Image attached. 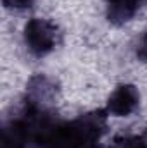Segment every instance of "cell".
<instances>
[{
    "label": "cell",
    "mask_w": 147,
    "mask_h": 148,
    "mask_svg": "<svg viewBox=\"0 0 147 148\" xmlns=\"http://www.w3.org/2000/svg\"><path fill=\"white\" fill-rule=\"evenodd\" d=\"M35 3H37V0H2L3 9L9 12H16V14L31 10L35 7Z\"/></svg>",
    "instance_id": "ba28073f"
},
{
    "label": "cell",
    "mask_w": 147,
    "mask_h": 148,
    "mask_svg": "<svg viewBox=\"0 0 147 148\" xmlns=\"http://www.w3.org/2000/svg\"><path fill=\"white\" fill-rule=\"evenodd\" d=\"M57 97H59L57 81L47 74H35L26 83L23 100L45 110H55Z\"/></svg>",
    "instance_id": "277c9868"
},
{
    "label": "cell",
    "mask_w": 147,
    "mask_h": 148,
    "mask_svg": "<svg viewBox=\"0 0 147 148\" xmlns=\"http://www.w3.org/2000/svg\"><path fill=\"white\" fill-rule=\"evenodd\" d=\"M139 107H140L139 90L130 83H123L112 90V93L106 102L104 110L107 112V115H112V117H128Z\"/></svg>",
    "instance_id": "5b68a950"
},
{
    "label": "cell",
    "mask_w": 147,
    "mask_h": 148,
    "mask_svg": "<svg viewBox=\"0 0 147 148\" xmlns=\"http://www.w3.org/2000/svg\"><path fill=\"white\" fill-rule=\"evenodd\" d=\"M54 121V110L35 107L21 98V105L3 121L2 148H33Z\"/></svg>",
    "instance_id": "7a4b0ae2"
},
{
    "label": "cell",
    "mask_w": 147,
    "mask_h": 148,
    "mask_svg": "<svg viewBox=\"0 0 147 148\" xmlns=\"http://www.w3.org/2000/svg\"><path fill=\"white\" fill-rule=\"evenodd\" d=\"M107 112L92 110L68 121H54L33 148H101L107 129Z\"/></svg>",
    "instance_id": "6da1fadb"
},
{
    "label": "cell",
    "mask_w": 147,
    "mask_h": 148,
    "mask_svg": "<svg viewBox=\"0 0 147 148\" xmlns=\"http://www.w3.org/2000/svg\"><path fill=\"white\" fill-rule=\"evenodd\" d=\"M144 136H146V140H147V129H146V133H144Z\"/></svg>",
    "instance_id": "30bf717a"
},
{
    "label": "cell",
    "mask_w": 147,
    "mask_h": 148,
    "mask_svg": "<svg viewBox=\"0 0 147 148\" xmlns=\"http://www.w3.org/2000/svg\"><path fill=\"white\" fill-rule=\"evenodd\" d=\"M107 148H147V140L144 134H118Z\"/></svg>",
    "instance_id": "52a82bcc"
},
{
    "label": "cell",
    "mask_w": 147,
    "mask_h": 148,
    "mask_svg": "<svg viewBox=\"0 0 147 148\" xmlns=\"http://www.w3.org/2000/svg\"><path fill=\"white\" fill-rule=\"evenodd\" d=\"M133 55L139 62L147 64V29L142 31L133 43Z\"/></svg>",
    "instance_id": "9c48e42d"
},
{
    "label": "cell",
    "mask_w": 147,
    "mask_h": 148,
    "mask_svg": "<svg viewBox=\"0 0 147 148\" xmlns=\"http://www.w3.org/2000/svg\"><path fill=\"white\" fill-rule=\"evenodd\" d=\"M106 17L114 26H123L130 23L139 10L147 7V0H106Z\"/></svg>",
    "instance_id": "8992f818"
},
{
    "label": "cell",
    "mask_w": 147,
    "mask_h": 148,
    "mask_svg": "<svg viewBox=\"0 0 147 148\" xmlns=\"http://www.w3.org/2000/svg\"><path fill=\"white\" fill-rule=\"evenodd\" d=\"M23 43L30 55L43 59L59 43V28L43 17H31L23 28Z\"/></svg>",
    "instance_id": "3957f363"
}]
</instances>
